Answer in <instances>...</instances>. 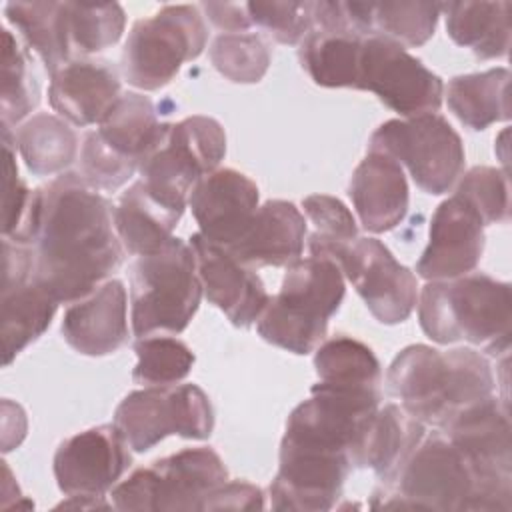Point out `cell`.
I'll list each match as a JSON object with an SVG mask.
<instances>
[{
    "instance_id": "6da1fadb",
    "label": "cell",
    "mask_w": 512,
    "mask_h": 512,
    "mask_svg": "<svg viewBox=\"0 0 512 512\" xmlns=\"http://www.w3.org/2000/svg\"><path fill=\"white\" fill-rule=\"evenodd\" d=\"M114 206L80 174L62 172L36 188L34 278L60 304L94 292L124 260Z\"/></svg>"
},
{
    "instance_id": "7a4b0ae2",
    "label": "cell",
    "mask_w": 512,
    "mask_h": 512,
    "mask_svg": "<svg viewBox=\"0 0 512 512\" xmlns=\"http://www.w3.org/2000/svg\"><path fill=\"white\" fill-rule=\"evenodd\" d=\"M386 388L408 414L442 428L464 408L492 396L494 376L486 356L472 348L440 352L410 344L388 366Z\"/></svg>"
},
{
    "instance_id": "3957f363",
    "label": "cell",
    "mask_w": 512,
    "mask_h": 512,
    "mask_svg": "<svg viewBox=\"0 0 512 512\" xmlns=\"http://www.w3.org/2000/svg\"><path fill=\"white\" fill-rule=\"evenodd\" d=\"M510 308L508 282L470 272L454 280H430L420 292L418 320L438 344L464 340L498 356L510 346Z\"/></svg>"
},
{
    "instance_id": "277c9868",
    "label": "cell",
    "mask_w": 512,
    "mask_h": 512,
    "mask_svg": "<svg viewBox=\"0 0 512 512\" xmlns=\"http://www.w3.org/2000/svg\"><path fill=\"white\" fill-rule=\"evenodd\" d=\"M344 292V276L332 260L298 258L286 266L280 292L270 296L256 330L268 344L310 354L326 340L328 320L338 312Z\"/></svg>"
},
{
    "instance_id": "5b68a950",
    "label": "cell",
    "mask_w": 512,
    "mask_h": 512,
    "mask_svg": "<svg viewBox=\"0 0 512 512\" xmlns=\"http://www.w3.org/2000/svg\"><path fill=\"white\" fill-rule=\"evenodd\" d=\"M476 478L462 454L440 430L424 434L400 468L372 494V508L474 512Z\"/></svg>"
},
{
    "instance_id": "8992f818",
    "label": "cell",
    "mask_w": 512,
    "mask_h": 512,
    "mask_svg": "<svg viewBox=\"0 0 512 512\" xmlns=\"http://www.w3.org/2000/svg\"><path fill=\"white\" fill-rule=\"evenodd\" d=\"M202 294L194 250L182 238L172 236L160 250L138 256L130 290L134 336L180 334L194 318Z\"/></svg>"
},
{
    "instance_id": "52a82bcc",
    "label": "cell",
    "mask_w": 512,
    "mask_h": 512,
    "mask_svg": "<svg viewBox=\"0 0 512 512\" xmlns=\"http://www.w3.org/2000/svg\"><path fill=\"white\" fill-rule=\"evenodd\" d=\"M224 154V128L210 116L162 124L156 142L140 162V180L160 200L184 210L194 186L218 170Z\"/></svg>"
},
{
    "instance_id": "ba28073f",
    "label": "cell",
    "mask_w": 512,
    "mask_h": 512,
    "mask_svg": "<svg viewBox=\"0 0 512 512\" xmlns=\"http://www.w3.org/2000/svg\"><path fill=\"white\" fill-rule=\"evenodd\" d=\"M208 40L204 16L192 4H168L134 22L124 50L122 74L138 90L166 86L184 62L196 60Z\"/></svg>"
},
{
    "instance_id": "9c48e42d",
    "label": "cell",
    "mask_w": 512,
    "mask_h": 512,
    "mask_svg": "<svg viewBox=\"0 0 512 512\" xmlns=\"http://www.w3.org/2000/svg\"><path fill=\"white\" fill-rule=\"evenodd\" d=\"M228 480L222 458L206 446L184 448L134 470L112 488L116 510H200L204 498Z\"/></svg>"
},
{
    "instance_id": "30bf717a",
    "label": "cell",
    "mask_w": 512,
    "mask_h": 512,
    "mask_svg": "<svg viewBox=\"0 0 512 512\" xmlns=\"http://www.w3.org/2000/svg\"><path fill=\"white\" fill-rule=\"evenodd\" d=\"M466 456L476 478L474 512L512 510V448L508 406L488 396L438 428Z\"/></svg>"
},
{
    "instance_id": "8fae6325",
    "label": "cell",
    "mask_w": 512,
    "mask_h": 512,
    "mask_svg": "<svg viewBox=\"0 0 512 512\" xmlns=\"http://www.w3.org/2000/svg\"><path fill=\"white\" fill-rule=\"evenodd\" d=\"M368 152L386 154L406 166L416 186L432 196L450 192L466 162L458 132L436 112L380 124L368 140Z\"/></svg>"
},
{
    "instance_id": "7c38bea8",
    "label": "cell",
    "mask_w": 512,
    "mask_h": 512,
    "mask_svg": "<svg viewBox=\"0 0 512 512\" xmlns=\"http://www.w3.org/2000/svg\"><path fill=\"white\" fill-rule=\"evenodd\" d=\"M112 424L130 450L146 452L170 434L192 440L210 438L214 410L208 394L196 384L144 386L118 404Z\"/></svg>"
},
{
    "instance_id": "4fadbf2b",
    "label": "cell",
    "mask_w": 512,
    "mask_h": 512,
    "mask_svg": "<svg viewBox=\"0 0 512 512\" xmlns=\"http://www.w3.org/2000/svg\"><path fill=\"white\" fill-rule=\"evenodd\" d=\"M308 252L332 260L378 322L392 326L412 314L418 300L416 276L380 240L356 238L348 244L308 240Z\"/></svg>"
},
{
    "instance_id": "5bb4252c",
    "label": "cell",
    "mask_w": 512,
    "mask_h": 512,
    "mask_svg": "<svg viewBox=\"0 0 512 512\" xmlns=\"http://www.w3.org/2000/svg\"><path fill=\"white\" fill-rule=\"evenodd\" d=\"M356 90H368L404 118L438 112L444 100V82L404 46L380 38H362L358 54Z\"/></svg>"
},
{
    "instance_id": "9a60e30c",
    "label": "cell",
    "mask_w": 512,
    "mask_h": 512,
    "mask_svg": "<svg viewBox=\"0 0 512 512\" xmlns=\"http://www.w3.org/2000/svg\"><path fill=\"white\" fill-rule=\"evenodd\" d=\"M2 364L8 366L50 326L58 300L34 278L32 246L2 238Z\"/></svg>"
},
{
    "instance_id": "2e32d148",
    "label": "cell",
    "mask_w": 512,
    "mask_h": 512,
    "mask_svg": "<svg viewBox=\"0 0 512 512\" xmlns=\"http://www.w3.org/2000/svg\"><path fill=\"white\" fill-rule=\"evenodd\" d=\"M54 478L66 496H104L132 464L130 446L114 424L66 438L54 454Z\"/></svg>"
},
{
    "instance_id": "e0dca14e",
    "label": "cell",
    "mask_w": 512,
    "mask_h": 512,
    "mask_svg": "<svg viewBox=\"0 0 512 512\" xmlns=\"http://www.w3.org/2000/svg\"><path fill=\"white\" fill-rule=\"evenodd\" d=\"M352 468L346 456L280 442V462L270 484V504L274 510H330L340 498Z\"/></svg>"
},
{
    "instance_id": "ac0fdd59",
    "label": "cell",
    "mask_w": 512,
    "mask_h": 512,
    "mask_svg": "<svg viewBox=\"0 0 512 512\" xmlns=\"http://www.w3.org/2000/svg\"><path fill=\"white\" fill-rule=\"evenodd\" d=\"M484 252V222L478 212L452 194L440 202L430 220L428 246L416 262L424 280H454L470 274Z\"/></svg>"
},
{
    "instance_id": "d6986e66",
    "label": "cell",
    "mask_w": 512,
    "mask_h": 512,
    "mask_svg": "<svg viewBox=\"0 0 512 512\" xmlns=\"http://www.w3.org/2000/svg\"><path fill=\"white\" fill-rule=\"evenodd\" d=\"M190 246L196 256V270L206 298L220 308L236 328L254 324L270 296L254 268L240 264L228 250L192 234Z\"/></svg>"
},
{
    "instance_id": "ffe728a7",
    "label": "cell",
    "mask_w": 512,
    "mask_h": 512,
    "mask_svg": "<svg viewBox=\"0 0 512 512\" xmlns=\"http://www.w3.org/2000/svg\"><path fill=\"white\" fill-rule=\"evenodd\" d=\"M258 202V186L232 168H220L204 176L188 198L198 232L222 248L242 236L260 206Z\"/></svg>"
},
{
    "instance_id": "44dd1931",
    "label": "cell",
    "mask_w": 512,
    "mask_h": 512,
    "mask_svg": "<svg viewBox=\"0 0 512 512\" xmlns=\"http://www.w3.org/2000/svg\"><path fill=\"white\" fill-rule=\"evenodd\" d=\"M120 96V76L108 60L72 58L50 76V106L74 126L100 124Z\"/></svg>"
},
{
    "instance_id": "7402d4cb",
    "label": "cell",
    "mask_w": 512,
    "mask_h": 512,
    "mask_svg": "<svg viewBox=\"0 0 512 512\" xmlns=\"http://www.w3.org/2000/svg\"><path fill=\"white\" fill-rule=\"evenodd\" d=\"M62 336L84 356H108L128 342L126 288L106 280L88 296L72 302L62 318Z\"/></svg>"
},
{
    "instance_id": "603a6c76",
    "label": "cell",
    "mask_w": 512,
    "mask_h": 512,
    "mask_svg": "<svg viewBox=\"0 0 512 512\" xmlns=\"http://www.w3.org/2000/svg\"><path fill=\"white\" fill-rule=\"evenodd\" d=\"M304 238V214L288 200H266L242 236L224 250L248 268L290 266L302 256Z\"/></svg>"
},
{
    "instance_id": "cb8c5ba5",
    "label": "cell",
    "mask_w": 512,
    "mask_h": 512,
    "mask_svg": "<svg viewBox=\"0 0 512 512\" xmlns=\"http://www.w3.org/2000/svg\"><path fill=\"white\" fill-rule=\"evenodd\" d=\"M348 194L362 226L372 234L396 228L408 214L410 196L404 170L386 154H366L352 174Z\"/></svg>"
},
{
    "instance_id": "d4e9b609",
    "label": "cell",
    "mask_w": 512,
    "mask_h": 512,
    "mask_svg": "<svg viewBox=\"0 0 512 512\" xmlns=\"http://www.w3.org/2000/svg\"><path fill=\"white\" fill-rule=\"evenodd\" d=\"M358 36L388 38L404 48L426 44L438 24V2H344Z\"/></svg>"
},
{
    "instance_id": "484cf974",
    "label": "cell",
    "mask_w": 512,
    "mask_h": 512,
    "mask_svg": "<svg viewBox=\"0 0 512 512\" xmlns=\"http://www.w3.org/2000/svg\"><path fill=\"white\" fill-rule=\"evenodd\" d=\"M112 214L124 250L134 256H146L160 250L172 238V230L184 210L166 204L138 180L122 192Z\"/></svg>"
},
{
    "instance_id": "4316f807",
    "label": "cell",
    "mask_w": 512,
    "mask_h": 512,
    "mask_svg": "<svg viewBox=\"0 0 512 512\" xmlns=\"http://www.w3.org/2000/svg\"><path fill=\"white\" fill-rule=\"evenodd\" d=\"M510 10L512 4L502 2H444L440 12L446 14L448 36L476 58L492 60L508 56L510 48Z\"/></svg>"
},
{
    "instance_id": "83f0119b",
    "label": "cell",
    "mask_w": 512,
    "mask_h": 512,
    "mask_svg": "<svg viewBox=\"0 0 512 512\" xmlns=\"http://www.w3.org/2000/svg\"><path fill=\"white\" fill-rule=\"evenodd\" d=\"M4 16L50 76L72 60L66 2H8Z\"/></svg>"
},
{
    "instance_id": "f1b7e54d",
    "label": "cell",
    "mask_w": 512,
    "mask_h": 512,
    "mask_svg": "<svg viewBox=\"0 0 512 512\" xmlns=\"http://www.w3.org/2000/svg\"><path fill=\"white\" fill-rule=\"evenodd\" d=\"M508 86V68L454 76L446 88L448 108L466 128L486 130L490 124L510 118Z\"/></svg>"
},
{
    "instance_id": "f546056e",
    "label": "cell",
    "mask_w": 512,
    "mask_h": 512,
    "mask_svg": "<svg viewBox=\"0 0 512 512\" xmlns=\"http://www.w3.org/2000/svg\"><path fill=\"white\" fill-rule=\"evenodd\" d=\"M426 424L408 414L398 404L378 408L366 434L358 468H372L380 482L388 480L408 454L420 444Z\"/></svg>"
},
{
    "instance_id": "4dcf8cb0",
    "label": "cell",
    "mask_w": 512,
    "mask_h": 512,
    "mask_svg": "<svg viewBox=\"0 0 512 512\" xmlns=\"http://www.w3.org/2000/svg\"><path fill=\"white\" fill-rule=\"evenodd\" d=\"M160 128L152 100L138 92H126L98 124L96 134L112 154L140 168Z\"/></svg>"
},
{
    "instance_id": "1f68e13d",
    "label": "cell",
    "mask_w": 512,
    "mask_h": 512,
    "mask_svg": "<svg viewBox=\"0 0 512 512\" xmlns=\"http://www.w3.org/2000/svg\"><path fill=\"white\" fill-rule=\"evenodd\" d=\"M12 136L26 168L36 176L62 174L78 156V136L60 116L40 112L22 122Z\"/></svg>"
},
{
    "instance_id": "d6a6232c",
    "label": "cell",
    "mask_w": 512,
    "mask_h": 512,
    "mask_svg": "<svg viewBox=\"0 0 512 512\" xmlns=\"http://www.w3.org/2000/svg\"><path fill=\"white\" fill-rule=\"evenodd\" d=\"M362 36L314 28L300 42V64L314 84L324 88H354Z\"/></svg>"
},
{
    "instance_id": "836d02e7",
    "label": "cell",
    "mask_w": 512,
    "mask_h": 512,
    "mask_svg": "<svg viewBox=\"0 0 512 512\" xmlns=\"http://www.w3.org/2000/svg\"><path fill=\"white\" fill-rule=\"evenodd\" d=\"M320 382L344 388H380V362L372 348L350 336H334L314 350Z\"/></svg>"
},
{
    "instance_id": "e575fe53",
    "label": "cell",
    "mask_w": 512,
    "mask_h": 512,
    "mask_svg": "<svg viewBox=\"0 0 512 512\" xmlns=\"http://www.w3.org/2000/svg\"><path fill=\"white\" fill-rule=\"evenodd\" d=\"M40 82L34 72L28 48L8 30H2V128H18L20 122L38 106Z\"/></svg>"
},
{
    "instance_id": "d590c367",
    "label": "cell",
    "mask_w": 512,
    "mask_h": 512,
    "mask_svg": "<svg viewBox=\"0 0 512 512\" xmlns=\"http://www.w3.org/2000/svg\"><path fill=\"white\" fill-rule=\"evenodd\" d=\"M138 364L132 380L140 386H172L184 380L192 366V350L172 336H144L134 342Z\"/></svg>"
},
{
    "instance_id": "8d00e7d4",
    "label": "cell",
    "mask_w": 512,
    "mask_h": 512,
    "mask_svg": "<svg viewBox=\"0 0 512 512\" xmlns=\"http://www.w3.org/2000/svg\"><path fill=\"white\" fill-rule=\"evenodd\" d=\"M72 54L80 58L116 44L124 32L126 16L120 4L66 2Z\"/></svg>"
},
{
    "instance_id": "74e56055",
    "label": "cell",
    "mask_w": 512,
    "mask_h": 512,
    "mask_svg": "<svg viewBox=\"0 0 512 512\" xmlns=\"http://www.w3.org/2000/svg\"><path fill=\"white\" fill-rule=\"evenodd\" d=\"M210 62L230 82L256 84L268 72L270 48L256 34H220L210 46Z\"/></svg>"
},
{
    "instance_id": "f35d334b",
    "label": "cell",
    "mask_w": 512,
    "mask_h": 512,
    "mask_svg": "<svg viewBox=\"0 0 512 512\" xmlns=\"http://www.w3.org/2000/svg\"><path fill=\"white\" fill-rule=\"evenodd\" d=\"M2 156H4L2 238H8L18 244H28L36 190H30L18 176L14 136H12V130H6V128H2Z\"/></svg>"
},
{
    "instance_id": "ab89813d",
    "label": "cell",
    "mask_w": 512,
    "mask_h": 512,
    "mask_svg": "<svg viewBox=\"0 0 512 512\" xmlns=\"http://www.w3.org/2000/svg\"><path fill=\"white\" fill-rule=\"evenodd\" d=\"M454 194L478 212L484 226L502 224L508 220L510 194L506 170L474 166L464 176H460Z\"/></svg>"
},
{
    "instance_id": "60d3db41",
    "label": "cell",
    "mask_w": 512,
    "mask_h": 512,
    "mask_svg": "<svg viewBox=\"0 0 512 512\" xmlns=\"http://www.w3.org/2000/svg\"><path fill=\"white\" fill-rule=\"evenodd\" d=\"M252 26L280 44H300L314 30L312 2H246Z\"/></svg>"
},
{
    "instance_id": "b9f144b4",
    "label": "cell",
    "mask_w": 512,
    "mask_h": 512,
    "mask_svg": "<svg viewBox=\"0 0 512 512\" xmlns=\"http://www.w3.org/2000/svg\"><path fill=\"white\" fill-rule=\"evenodd\" d=\"M134 172H138V166L118 158L112 154L98 138L96 130L88 132L84 136L82 148H80V176L96 190H116L124 186Z\"/></svg>"
},
{
    "instance_id": "7bdbcfd3",
    "label": "cell",
    "mask_w": 512,
    "mask_h": 512,
    "mask_svg": "<svg viewBox=\"0 0 512 512\" xmlns=\"http://www.w3.org/2000/svg\"><path fill=\"white\" fill-rule=\"evenodd\" d=\"M302 208L314 232L308 240L348 244L358 238V226L346 204L328 194H312L302 200Z\"/></svg>"
},
{
    "instance_id": "ee69618b",
    "label": "cell",
    "mask_w": 512,
    "mask_h": 512,
    "mask_svg": "<svg viewBox=\"0 0 512 512\" xmlns=\"http://www.w3.org/2000/svg\"><path fill=\"white\" fill-rule=\"evenodd\" d=\"M264 494L258 486L242 480H226L216 490H212L200 510H262Z\"/></svg>"
},
{
    "instance_id": "f6af8a7d",
    "label": "cell",
    "mask_w": 512,
    "mask_h": 512,
    "mask_svg": "<svg viewBox=\"0 0 512 512\" xmlns=\"http://www.w3.org/2000/svg\"><path fill=\"white\" fill-rule=\"evenodd\" d=\"M208 20L222 30L224 34H238V32H246L252 22L246 10V2L242 4H234V2H204L200 6Z\"/></svg>"
},
{
    "instance_id": "bcb514c9",
    "label": "cell",
    "mask_w": 512,
    "mask_h": 512,
    "mask_svg": "<svg viewBox=\"0 0 512 512\" xmlns=\"http://www.w3.org/2000/svg\"><path fill=\"white\" fill-rule=\"evenodd\" d=\"M70 500L58 504V508H80V510H92V508H114L112 504L104 502V496H68Z\"/></svg>"
}]
</instances>
